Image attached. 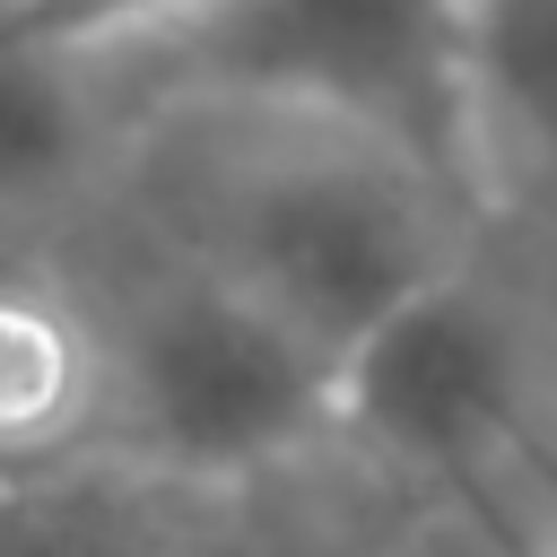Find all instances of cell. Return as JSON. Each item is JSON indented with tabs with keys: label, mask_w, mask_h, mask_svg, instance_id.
Returning a JSON list of instances; mask_svg holds the SVG:
<instances>
[{
	"label": "cell",
	"mask_w": 557,
	"mask_h": 557,
	"mask_svg": "<svg viewBox=\"0 0 557 557\" xmlns=\"http://www.w3.org/2000/svg\"><path fill=\"white\" fill-rule=\"evenodd\" d=\"M139 209L157 252L218 270L331 357L470 270L479 226V191L426 157L278 104H165Z\"/></svg>",
	"instance_id": "obj_1"
},
{
	"label": "cell",
	"mask_w": 557,
	"mask_h": 557,
	"mask_svg": "<svg viewBox=\"0 0 557 557\" xmlns=\"http://www.w3.org/2000/svg\"><path fill=\"white\" fill-rule=\"evenodd\" d=\"M470 0H200L96 61L113 104H278L357 122L487 200L470 113Z\"/></svg>",
	"instance_id": "obj_2"
},
{
	"label": "cell",
	"mask_w": 557,
	"mask_h": 557,
	"mask_svg": "<svg viewBox=\"0 0 557 557\" xmlns=\"http://www.w3.org/2000/svg\"><path fill=\"white\" fill-rule=\"evenodd\" d=\"M87 331L104 374V453L122 461L218 487L305 453L339 418V357L183 252L87 296Z\"/></svg>",
	"instance_id": "obj_3"
},
{
	"label": "cell",
	"mask_w": 557,
	"mask_h": 557,
	"mask_svg": "<svg viewBox=\"0 0 557 557\" xmlns=\"http://www.w3.org/2000/svg\"><path fill=\"white\" fill-rule=\"evenodd\" d=\"M339 435L374 453L418 496H479L531 513L522 435H531V366L496 296L453 270L409 296L339 357Z\"/></svg>",
	"instance_id": "obj_4"
},
{
	"label": "cell",
	"mask_w": 557,
	"mask_h": 557,
	"mask_svg": "<svg viewBox=\"0 0 557 557\" xmlns=\"http://www.w3.org/2000/svg\"><path fill=\"white\" fill-rule=\"evenodd\" d=\"M209 479H174L122 453H78L17 470L0 487V557H200Z\"/></svg>",
	"instance_id": "obj_5"
},
{
	"label": "cell",
	"mask_w": 557,
	"mask_h": 557,
	"mask_svg": "<svg viewBox=\"0 0 557 557\" xmlns=\"http://www.w3.org/2000/svg\"><path fill=\"white\" fill-rule=\"evenodd\" d=\"M78 453H104V374L87 305L61 287L0 278V461L17 479Z\"/></svg>",
	"instance_id": "obj_6"
},
{
	"label": "cell",
	"mask_w": 557,
	"mask_h": 557,
	"mask_svg": "<svg viewBox=\"0 0 557 557\" xmlns=\"http://www.w3.org/2000/svg\"><path fill=\"white\" fill-rule=\"evenodd\" d=\"M104 113H113V96H104L96 61H78L44 35H17L0 17V218L70 191L87 148L104 139Z\"/></svg>",
	"instance_id": "obj_7"
},
{
	"label": "cell",
	"mask_w": 557,
	"mask_h": 557,
	"mask_svg": "<svg viewBox=\"0 0 557 557\" xmlns=\"http://www.w3.org/2000/svg\"><path fill=\"white\" fill-rule=\"evenodd\" d=\"M470 113L487 183L505 165L557 174V0H470Z\"/></svg>",
	"instance_id": "obj_8"
},
{
	"label": "cell",
	"mask_w": 557,
	"mask_h": 557,
	"mask_svg": "<svg viewBox=\"0 0 557 557\" xmlns=\"http://www.w3.org/2000/svg\"><path fill=\"white\" fill-rule=\"evenodd\" d=\"M183 9H200V0H0V17L17 35H44V44L78 52V61H104V52L174 26Z\"/></svg>",
	"instance_id": "obj_9"
},
{
	"label": "cell",
	"mask_w": 557,
	"mask_h": 557,
	"mask_svg": "<svg viewBox=\"0 0 557 557\" xmlns=\"http://www.w3.org/2000/svg\"><path fill=\"white\" fill-rule=\"evenodd\" d=\"M392 557H531V522L479 496H426Z\"/></svg>",
	"instance_id": "obj_10"
},
{
	"label": "cell",
	"mask_w": 557,
	"mask_h": 557,
	"mask_svg": "<svg viewBox=\"0 0 557 557\" xmlns=\"http://www.w3.org/2000/svg\"><path fill=\"white\" fill-rule=\"evenodd\" d=\"M531 557H557V479L540 487V522H531Z\"/></svg>",
	"instance_id": "obj_11"
},
{
	"label": "cell",
	"mask_w": 557,
	"mask_h": 557,
	"mask_svg": "<svg viewBox=\"0 0 557 557\" xmlns=\"http://www.w3.org/2000/svg\"><path fill=\"white\" fill-rule=\"evenodd\" d=\"M0 487H9V461H0Z\"/></svg>",
	"instance_id": "obj_12"
}]
</instances>
